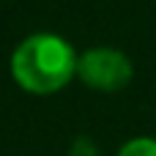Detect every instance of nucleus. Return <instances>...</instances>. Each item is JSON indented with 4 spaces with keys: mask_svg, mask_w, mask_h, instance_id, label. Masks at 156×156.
Returning <instances> with one entry per match:
<instances>
[{
    "mask_svg": "<svg viewBox=\"0 0 156 156\" xmlns=\"http://www.w3.org/2000/svg\"><path fill=\"white\" fill-rule=\"evenodd\" d=\"M11 74L30 93H55L77 74V55L60 36L36 33L16 47Z\"/></svg>",
    "mask_w": 156,
    "mask_h": 156,
    "instance_id": "1",
    "label": "nucleus"
},
{
    "mask_svg": "<svg viewBox=\"0 0 156 156\" xmlns=\"http://www.w3.org/2000/svg\"><path fill=\"white\" fill-rule=\"evenodd\" d=\"M77 74L88 88L112 93L129 85L132 80V63L121 49L96 47L88 49L82 58H77Z\"/></svg>",
    "mask_w": 156,
    "mask_h": 156,
    "instance_id": "2",
    "label": "nucleus"
},
{
    "mask_svg": "<svg viewBox=\"0 0 156 156\" xmlns=\"http://www.w3.org/2000/svg\"><path fill=\"white\" fill-rule=\"evenodd\" d=\"M118 156H156V140L151 137H137V140H129Z\"/></svg>",
    "mask_w": 156,
    "mask_h": 156,
    "instance_id": "3",
    "label": "nucleus"
},
{
    "mask_svg": "<svg viewBox=\"0 0 156 156\" xmlns=\"http://www.w3.org/2000/svg\"><path fill=\"white\" fill-rule=\"evenodd\" d=\"M69 156H99V148H96L88 137H80V140H74Z\"/></svg>",
    "mask_w": 156,
    "mask_h": 156,
    "instance_id": "4",
    "label": "nucleus"
}]
</instances>
